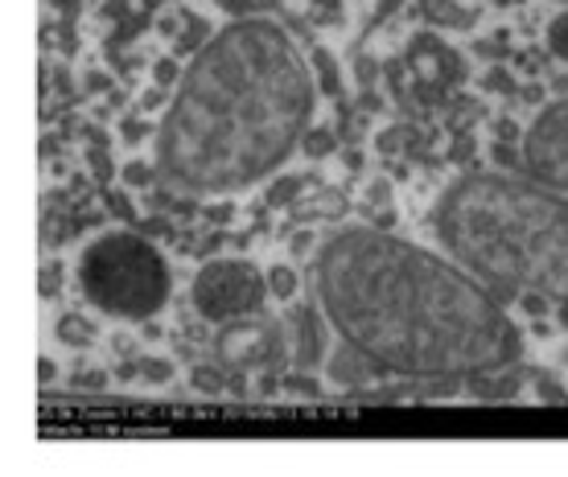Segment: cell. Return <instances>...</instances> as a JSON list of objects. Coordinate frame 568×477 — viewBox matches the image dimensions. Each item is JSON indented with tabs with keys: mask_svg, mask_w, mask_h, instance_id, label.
I'll return each instance as SVG.
<instances>
[{
	"mask_svg": "<svg viewBox=\"0 0 568 477\" xmlns=\"http://www.w3.org/2000/svg\"><path fill=\"white\" fill-rule=\"evenodd\" d=\"M317 301L334 334L379 375L449 387L507 371L524 354L519 325L490 284L375 226H342L322 243Z\"/></svg>",
	"mask_w": 568,
	"mask_h": 477,
	"instance_id": "cell-1",
	"label": "cell"
},
{
	"mask_svg": "<svg viewBox=\"0 0 568 477\" xmlns=\"http://www.w3.org/2000/svg\"><path fill=\"white\" fill-rule=\"evenodd\" d=\"M313 103L293 38L264 17L231 21L185 67L156 132V173L190 197L240 194L288 161Z\"/></svg>",
	"mask_w": 568,
	"mask_h": 477,
	"instance_id": "cell-2",
	"label": "cell"
},
{
	"mask_svg": "<svg viewBox=\"0 0 568 477\" xmlns=\"http://www.w3.org/2000/svg\"><path fill=\"white\" fill-rule=\"evenodd\" d=\"M437 235L457 264L507 296L568 305V194L519 177H462L437 202Z\"/></svg>",
	"mask_w": 568,
	"mask_h": 477,
	"instance_id": "cell-3",
	"label": "cell"
},
{
	"mask_svg": "<svg viewBox=\"0 0 568 477\" xmlns=\"http://www.w3.org/2000/svg\"><path fill=\"white\" fill-rule=\"evenodd\" d=\"M79 288L115 322H149L165 309L173 276L149 238L132 231H108L79 255Z\"/></svg>",
	"mask_w": 568,
	"mask_h": 477,
	"instance_id": "cell-4",
	"label": "cell"
},
{
	"mask_svg": "<svg viewBox=\"0 0 568 477\" xmlns=\"http://www.w3.org/2000/svg\"><path fill=\"white\" fill-rule=\"evenodd\" d=\"M190 296H194V309L214 325H231V322H247L256 317L264 296H268V281L256 264L247 260H214L194 276L190 284Z\"/></svg>",
	"mask_w": 568,
	"mask_h": 477,
	"instance_id": "cell-5",
	"label": "cell"
},
{
	"mask_svg": "<svg viewBox=\"0 0 568 477\" xmlns=\"http://www.w3.org/2000/svg\"><path fill=\"white\" fill-rule=\"evenodd\" d=\"M524 165L536 182L568 194V99L536 115L524 136Z\"/></svg>",
	"mask_w": 568,
	"mask_h": 477,
	"instance_id": "cell-6",
	"label": "cell"
},
{
	"mask_svg": "<svg viewBox=\"0 0 568 477\" xmlns=\"http://www.w3.org/2000/svg\"><path fill=\"white\" fill-rule=\"evenodd\" d=\"M548 50H552L560 62H568V13H560L548 26Z\"/></svg>",
	"mask_w": 568,
	"mask_h": 477,
	"instance_id": "cell-7",
	"label": "cell"
},
{
	"mask_svg": "<svg viewBox=\"0 0 568 477\" xmlns=\"http://www.w3.org/2000/svg\"><path fill=\"white\" fill-rule=\"evenodd\" d=\"M268 288L281 296V301H288V296L297 293V276H293L288 267H272V272H268Z\"/></svg>",
	"mask_w": 568,
	"mask_h": 477,
	"instance_id": "cell-8",
	"label": "cell"
},
{
	"mask_svg": "<svg viewBox=\"0 0 568 477\" xmlns=\"http://www.w3.org/2000/svg\"><path fill=\"white\" fill-rule=\"evenodd\" d=\"M62 337H74V346H87V337H91V325L67 317V322H62Z\"/></svg>",
	"mask_w": 568,
	"mask_h": 477,
	"instance_id": "cell-9",
	"label": "cell"
},
{
	"mask_svg": "<svg viewBox=\"0 0 568 477\" xmlns=\"http://www.w3.org/2000/svg\"><path fill=\"white\" fill-rule=\"evenodd\" d=\"M495 4H503V9H511V4H524V0H495Z\"/></svg>",
	"mask_w": 568,
	"mask_h": 477,
	"instance_id": "cell-10",
	"label": "cell"
},
{
	"mask_svg": "<svg viewBox=\"0 0 568 477\" xmlns=\"http://www.w3.org/2000/svg\"><path fill=\"white\" fill-rule=\"evenodd\" d=\"M560 4H568V0H560Z\"/></svg>",
	"mask_w": 568,
	"mask_h": 477,
	"instance_id": "cell-11",
	"label": "cell"
}]
</instances>
